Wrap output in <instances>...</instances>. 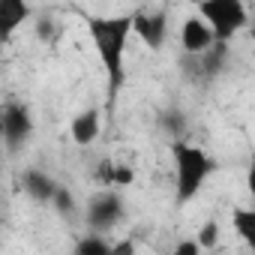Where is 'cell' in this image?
I'll list each match as a JSON object with an SVG mask.
<instances>
[{"instance_id": "6da1fadb", "label": "cell", "mask_w": 255, "mask_h": 255, "mask_svg": "<svg viewBox=\"0 0 255 255\" xmlns=\"http://www.w3.org/2000/svg\"><path fill=\"white\" fill-rule=\"evenodd\" d=\"M87 36L90 45L105 69L108 99L114 102L117 90L126 78V48L135 36V12H111V15H87Z\"/></svg>"}, {"instance_id": "7a4b0ae2", "label": "cell", "mask_w": 255, "mask_h": 255, "mask_svg": "<svg viewBox=\"0 0 255 255\" xmlns=\"http://www.w3.org/2000/svg\"><path fill=\"white\" fill-rule=\"evenodd\" d=\"M171 159H174V192H177V204H189L204 189V183L210 180V174L216 171V159L204 147H198L192 141H183V138L171 141Z\"/></svg>"}, {"instance_id": "3957f363", "label": "cell", "mask_w": 255, "mask_h": 255, "mask_svg": "<svg viewBox=\"0 0 255 255\" xmlns=\"http://www.w3.org/2000/svg\"><path fill=\"white\" fill-rule=\"evenodd\" d=\"M195 12L210 24L216 42L222 45L249 27V9L243 0H195Z\"/></svg>"}, {"instance_id": "277c9868", "label": "cell", "mask_w": 255, "mask_h": 255, "mask_svg": "<svg viewBox=\"0 0 255 255\" xmlns=\"http://www.w3.org/2000/svg\"><path fill=\"white\" fill-rule=\"evenodd\" d=\"M177 39H180V48L186 51V54H207L210 48H213V42H216V33L210 30V24L195 12V15H189L183 24H180V33H177Z\"/></svg>"}, {"instance_id": "5b68a950", "label": "cell", "mask_w": 255, "mask_h": 255, "mask_svg": "<svg viewBox=\"0 0 255 255\" xmlns=\"http://www.w3.org/2000/svg\"><path fill=\"white\" fill-rule=\"evenodd\" d=\"M120 216H123V201H120L114 192H105V195L93 198L90 207H87V225H90L93 231L111 228Z\"/></svg>"}, {"instance_id": "8992f818", "label": "cell", "mask_w": 255, "mask_h": 255, "mask_svg": "<svg viewBox=\"0 0 255 255\" xmlns=\"http://www.w3.org/2000/svg\"><path fill=\"white\" fill-rule=\"evenodd\" d=\"M165 33H168V15L165 12H135V36L147 48L159 51L165 42Z\"/></svg>"}, {"instance_id": "52a82bcc", "label": "cell", "mask_w": 255, "mask_h": 255, "mask_svg": "<svg viewBox=\"0 0 255 255\" xmlns=\"http://www.w3.org/2000/svg\"><path fill=\"white\" fill-rule=\"evenodd\" d=\"M33 132V117L27 111V105H6L3 108V135H6V144L15 147L21 141H27Z\"/></svg>"}, {"instance_id": "ba28073f", "label": "cell", "mask_w": 255, "mask_h": 255, "mask_svg": "<svg viewBox=\"0 0 255 255\" xmlns=\"http://www.w3.org/2000/svg\"><path fill=\"white\" fill-rule=\"evenodd\" d=\"M99 132H102V117H99L96 108L78 111V114L72 117V123H69V135H72V141H75L78 147L93 144V141L99 138Z\"/></svg>"}, {"instance_id": "9c48e42d", "label": "cell", "mask_w": 255, "mask_h": 255, "mask_svg": "<svg viewBox=\"0 0 255 255\" xmlns=\"http://www.w3.org/2000/svg\"><path fill=\"white\" fill-rule=\"evenodd\" d=\"M30 3L27 0H0V33L3 39H12L15 30L30 18Z\"/></svg>"}, {"instance_id": "30bf717a", "label": "cell", "mask_w": 255, "mask_h": 255, "mask_svg": "<svg viewBox=\"0 0 255 255\" xmlns=\"http://www.w3.org/2000/svg\"><path fill=\"white\" fill-rule=\"evenodd\" d=\"M93 180L102 186V189H114V186H132L135 183V171L129 168V165H123V162H111V159H105L99 168H96V174H93Z\"/></svg>"}, {"instance_id": "8fae6325", "label": "cell", "mask_w": 255, "mask_h": 255, "mask_svg": "<svg viewBox=\"0 0 255 255\" xmlns=\"http://www.w3.org/2000/svg\"><path fill=\"white\" fill-rule=\"evenodd\" d=\"M231 228H234V234L255 252V204H249V207H234V210H231Z\"/></svg>"}, {"instance_id": "7c38bea8", "label": "cell", "mask_w": 255, "mask_h": 255, "mask_svg": "<svg viewBox=\"0 0 255 255\" xmlns=\"http://www.w3.org/2000/svg\"><path fill=\"white\" fill-rule=\"evenodd\" d=\"M57 189H60V186H57L48 174H42V171H27V174H24V192H27L30 198H36V201H54Z\"/></svg>"}, {"instance_id": "4fadbf2b", "label": "cell", "mask_w": 255, "mask_h": 255, "mask_svg": "<svg viewBox=\"0 0 255 255\" xmlns=\"http://www.w3.org/2000/svg\"><path fill=\"white\" fill-rule=\"evenodd\" d=\"M75 252H81V255H99V252H114V246H108L105 240H99L96 231H93V237L81 240V243L75 246Z\"/></svg>"}, {"instance_id": "5bb4252c", "label": "cell", "mask_w": 255, "mask_h": 255, "mask_svg": "<svg viewBox=\"0 0 255 255\" xmlns=\"http://www.w3.org/2000/svg\"><path fill=\"white\" fill-rule=\"evenodd\" d=\"M216 237H219V225H216V222H204V228H201V234H198V243H201L204 249H210V246L216 243Z\"/></svg>"}, {"instance_id": "9a60e30c", "label": "cell", "mask_w": 255, "mask_h": 255, "mask_svg": "<svg viewBox=\"0 0 255 255\" xmlns=\"http://www.w3.org/2000/svg\"><path fill=\"white\" fill-rule=\"evenodd\" d=\"M246 192H249V201L255 204V156L249 159V168H246Z\"/></svg>"}, {"instance_id": "2e32d148", "label": "cell", "mask_w": 255, "mask_h": 255, "mask_svg": "<svg viewBox=\"0 0 255 255\" xmlns=\"http://www.w3.org/2000/svg\"><path fill=\"white\" fill-rule=\"evenodd\" d=\"M198 249H201V243H198V240H186V243H180V246H177L174 252H180V255H186V252H192V255H195Z\"/></svg>"}, {"instance_id": "e0dca14e", "label": "cell", "mask_w": 255, "mask_h": 255, "mask_svg": "<svg viewBox=\"0 0 255 255\" xmlns=\"http://www.w3.org/2000/svg\"><path fill=\"white\" fill-rule=\"evenodd\" d=\"M132 249H135L132 243H117V246H114V252H132Z\"/></svg>"}, {"instance_id": "ac0fdd59", "label": "cell", "mask_w": 255, "mask_h": 255, "mask_svg": "<svg viewBox=\"0 0 255 255\" xmlns=\"http://www.w3.org/2000/svg\"><path fill=\"white\" fill-rule=\"evenodd\" d=\"M249 36H252V45H255V30H252V33H249Z\"/></svg>"}]
</instances>
